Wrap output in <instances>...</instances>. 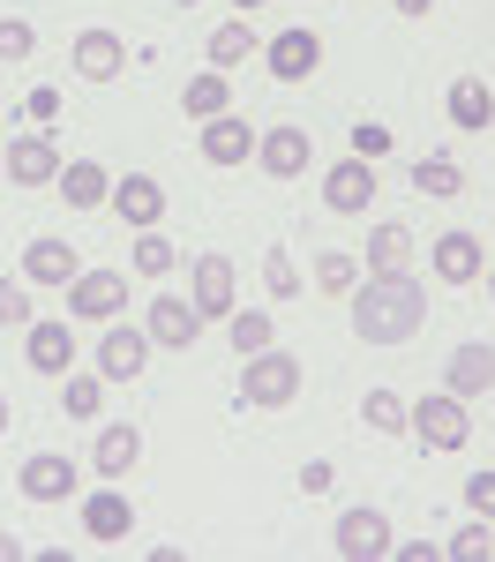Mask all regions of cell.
I'll use <instances>...</instances> for the list:
<instances>
[{
    "label": "cell",
    "instance_id": "1",
    "mask_svg": "<svg viewBox=\"0 0 495 562\" xmlns=\"http://www.w3.org/2000/svg\"><path fill=\"white\" fill-rule=\"evenodd\" d=\"M420 323H428V285H420L413 270L360 278L353 285V338L360 346H405Z\"/></svg>",
    "mask_w": 495,
    "mask_h": 562
},
{
    "label": "cell",
    "instance_id": "2",
    "mask_svg": "<svg viewBox=\"0 0 495 562\" xmlns=\"http://www.w3.org/2000/svg\"><path fill=\"white\" fill-rule=\"evenodd\" d=\"M301 397V360L285 346H263L240 360V405H263V413H278V405H293Z\"/></svg>",
    "mask_w": 495,
    "mask_h": 562
},
{
    "label": "cell",
    "instance_id": "3",
    "mask_svg": "<svg viewBox=\"0 0 495 562\" xmlns=\"http://www.w3.org/2000/svg\"><path fill=\"white\" fill-rule=\"evenodd\" d=\"M413 435H420V450H465V442H473V413H465V397H458V390L420 397V405H413Z\"/></svg>",
    "mask_w": 495,
    "mask_h": 562
},
{
    "label": "cell",
    "instance_id": "4",
    "mask_svg": "<svg viewBox=\"0 0 495 562\" xmlns=\"http://www.w3.org/2000/svg\"><path fill=\"white\" fill-rule=\"evenodd\" d=\"M143 368H150V330L105 323V338H98V375H105V383H135Z\"/></svg>",
    "mask_w": 495,
    "mask_h": 562
},
{
    "label": "cell",
    "instance_id": "5",
    "mask_svg": "<svg viewBox=\"0 0 495 562\" xmlns=\"http://www.w3.org/2000/svg\"><path fill=\"white\" fill-rule=\"evenodd\" d=\"M308 158H315V143L301 121H278L270 135H256V166H263L270 180H301L308 173Z\"/></svg>",
    "mask_w": 495,
    "mask_h": 562
},
{
    "label": "cell",
    "instance_id": "6",
    "mask_svg": "<svg viewBox=\"0 0 495 562\" xmlns=\"http://www.w3.org/2000/svg\"><path fill=\"white\" fill-rule=\"evenodd\" d=\"M375 188H383V180H375V158H338V166L323 173V203L338 217H360L375 203Z\"/></svg>",
    "mask_w": 495,
    "mask_h": 562
},
{
    "label": "cell",
    "instance_id": "7",
    "mask_svg": "<svg viewBox=\"0 0 495 562\" xmlns=\"http://www.w3.org/2000/svg\"><path fill=\"white\" fill-rule=\"evenodd\" d=\"M143 330H150V346L188 352L195 338H203V307H195V301H173V293H158V301H150V315H143Z\"/></svg>",
    "mask_w": 495,
    "mask_h": 562
},
{
    "label": "cell",
    "instance_id": "8",
    "mask_svg": "<svg viewBox=\"0 0 495 562\" xmlns=\"http://www.w3.org/2000/svg\"><path fill=\"white\" fill-rule=\"evenodd\" d=\"M188 301L203 307V323H225L233 315V256H195V270H188Z\"/></svg>",
    "mask_w": 495,
    "mask_h": 562
},
{
    "label": "cell",
    "instance_id": "9",
    "mask_svg": "<svg viewBox=\"0 0 495 562\" xmlns=\"http://www.w3.org/2000/svg\"><path fill=\"white\" fill-rule=\"evenodd\" d=\"M128 301V278L121 270H83L76 285H68V315H83V323H113Z\"/></svg>",
    "mask_w": 495,
    "mask_h": 562
},
{
    "label": "cell",
    "instance_id": "10",
    "mask_svg": "<svg viewBox=\"0 0 495 562\" xmlns=\"http://www.w3.org/2000/svg\"><path fill=\"white\" fill-rule=\"evenodd\" d=\"M23 360H31L38 375H53V383H60V375L76 368V330H68V323H53V315H38V323L23 330Z\"/></svg>",
    "mask_w": 495,
    "mask_h": 562
},
{
    "label": "cell",
    "instance_id": "11",
    "mask_svg": "<svg viewBox=\"0 0 495 562\" xmlns=\"http://www.w3.org/2000/svg\"><path fill=\"white\" fill-rule=\"evenodd\" d=\"M15 487H23L31 503H68V495H76V458H68V450H38V458H23Z\"/></svg>",
    "mask_w": 495,
    "mask_h": 562
},
{
    "label": "cell",
    "instance_id": "12",
    "mask_svg": "<svg viewBox=\"0 0 495 562\" xmlns=\"http://www.w3.org/2000/svg\"><path fill=\"white\" fill-rule=\"evenodd\" d=\"M8 180H15V188H53V180H60V143H53V135H15V143H8Z\"/></svg>",
    "mask_w": 495,
    "mask_h": 562
},
{
    "label": "cell",
    "instance_id": "13",
    "mask_svg": "<svg viewBox=\"0 0 495 562\" xmlns=\"http://www.w3.org/2000/svg\"><path fill=\"white\" fill-rule=\"evenodd\" d=\"M263 60L278 83H308L315 68H323V38L315 31H278V38H263Z\"/></svg>",
    "mask_w": 495,
    "mask_h": 562
},
{
    "label": "cell",
    "instance_id": "14",
    "mask_svg": "<svg viewBox=\"0 0 495 562\" xmlns=\"http://www.w3.org/2000/svg\"><path fill=\"white\" fill-rule=\"evenodd\" d=\"M330 548H338L346 562L391 555V518H383V510H346V518H338V532H330Z\"/></svg>",
    "mask_w": 495,
    "mask_h": 562
},
{
    "label": "cell",
    "instance_id": "15",
    "mask_svg": "<svg viewBox=\"0 0 495 562\" xmlns=\"http://www.w3.org/2000/svg\"><path fill=\"white\" fill-rule=\"evenodd\" d=\"M428 270H436L443 285H473V278L488 270V248H481L473 233H436V248H428Z\"/></svg>",
    "mask_w": 495,
    "mask_h": 562
},
{
    "label": "cell",
    "instance_id": "16",
    "mask_svg": "<svg viewBox=\"0 0 495 562\" xmlns=\"http://www.w3.org/2000/svg\"><path fill=\"white\" fill-rule=\"evenodd\" d=\"M90 465H98V480H128L135 465H143V428H135V420H105Z\"/></svg>",
    "mask_w": 495,
    "mask_h": 562
},
{
    "label": "cell",
    "instance_id": "17",
    "mask_svg": "<svg viewBox=\"0 0 495 562\" xmlns=\"http://www.w3.org/2000/svg\"><path fill=\"white\" fill-rule=\"evenodd\" d=\"M83 532L90 540H128L135 532V503H128V487H98V495H83Z\"/></svg>",
    "mask_w": 495,
    "mask_h": 562
},
{
    "label": "cell",
    "instance_id": "18",
    "mask_svg": "<svg viewBox=\"0 0 495 562\" xmlns=\"http://www.w3.org/2000/svg\"><path fill=\"white\" fill-rule=\"evenodd\" d=\"M68 60H76V76H83V83H113V76L128 68V45L113 38V31H83V38L68 45Z\"/></svg>",
    "mask_w": 495,
    "mask_h": 562
},
{
    "label": "cell",
    "instance_id": "19",
    "mask_svg": "<svg viewBox=\"0 0 495 562\" xmlns=\"http://www.w3.org/2000/svg\"><path fill=\"white\" fill-rule=\"evenodd\" d=\"M23 278H31V285H76V278H83L76 240H31V248H23Z\"/></svg>",
    "mask_w": 495,
    "mask_h": 562
},
{
    "label": "cell",
    "instance_id": "20",
    "mask_svg": "<svg viewBox=\"0 0 495 562\" xmlns=\"http://www.w3.org/2000/svg\"><path fill=\"white\" fill-rule=\"evenodd\" d=\"M113 211H121V225H135V233H150V225L166 217V188H158L150 173L113 180Z\"/></svg>",
    "mask_w": 495,
    "mask_h": 562
},
{
    "label": "cell",
    "instance_id": "21",
    "mask_svg": "<svg viewBox=\"0 0 495 562\" xmlns=\"http://www.w3.org/2000/svg\"><path fill=\"white\" fill-rule=\"evenodd\" d=\"M203 158H211V166H248V158H256V128H248L240 113L203 121Z\"/></svg>",
    "mask_w": 495,
    "mask_h": 562
},
{
    "label": "cell",
    "instance_id": "22",
    "mask_svg": "<svg viewBox=\"0 0 495 562\" xmlns=\"http://www.w3.org/2000/svg\"><path fill=\"white\" fill-rule=\"evenodd\" d=\"M53 188L68 195V211H98V203H113V173H105L98 158H68Z\"/></svg>",
    "mask_w": 495,
    "mask_h": 562
},
{
    "label": "cell",
    "instance_id": "23",
    "mask_svg": "<svg viewBox=\"0 0 495 562\" xmlns=\"http://www.w3.org/2000/svg\"><path fill=\"white\" fill-rule=\"evenodd\" d=\"M203 60H211L218 76H233L240 60H263V38L248 31V15H233V23H218V31L203 38Z\"/></svg>",
    "mask_w": 495,
    "mask_h": 562
},
{
    "label": "cell",
    "instance_id": "24",
    "mask_svg": "<svg viewBox=\"0 0 495 562\" xmlns=\"http://www.w3.org/2000/svg\"><path fill=\"white\" fill-rule=\"evenodd\" d=\"M443 113H450V128H488L495 121V90L481 83V76H458V83H450V98H443Z\"/></svg>",
    "mask_w": 495,
    "mask_h": 562
},
{
    "label": "cell",
    "instance_id": "25",
    "mask_svg": "<svg viewBox=\"0 0 495 562\" xmlns=\"http://www.w3.org/2000/svg\"><path fill=\"white\" fill-rule=\"evenodd\" d=\"M180 113H188V121H218V113H233V83H225L218 68L188 76V90H180Z\"/></svg>",
    "mask_w": 495,
    "mask_h": 562
},
{
    "label": "cell",
    "instance_id": "26",
    "mask_svg": "<svg viewBox=\"0 0 495 562\" xmlns=\"http://www.w3.org/2000/svg\"><path fill=\"white\" fill-rule=\"evenodd\" d=\"M450 390H458V397L495 390V346H458L450 352Z\"/></svg>",
    "mask_w": 495,
    "mask_h": 562
},
{
    "label": "cell",
    "instance_id": "27",
    "mask_svg": "<svg viewBox=\"0 0 495 562\" xmlns=\"http://www.w3.org/2000/svg\"><path fill=\"white\" fill-rule=\"evenodd\" d=\"M391 270H413V233L405 225H375L368 233V278H391Z\"/></svg>",
    "mask_w": 495,
    "mask_h": 562
},
{
    "label": "cell",
    "instance_id": "28",
    "mask_svg": "<svg viewBox=\"0 0 495 562\" xmlns=\"http://www.w3.org/2000/svg\"><path fill=\"white\" fill-rule=\"evenodd\" d=\"M360 420H368V435H405L413 428V405H405L398 390H368L360 397Z\"/></svg>",
    "mask_w": 495,
    "mask_h": 562
},
{
    "label": "cell",
    "instance_id": "29",
    "mask_svg": "<svg viewBox=\"0 0 495 562\" xmlns=\"http://www.w3.org/2000/svg\"><path fill=\"white\" fill-rule=\"evenodd\" d=\"M60 405H68V420H98V405H105V375H60Z\"/></svg>",
    "mask_w": 495,
    "mask_h": 562
},
{
    "label": "cell",
    "instance_id": "30",
    "mask_svg": "<svg viewBox=\"0 0 495 562\" xmlns=\"http://www.w3.org/2000/svg\"><path fill=\"white\" fill-rule=\"evenodd\" d=\"M225 338H233L240 360H248V352H263L270 346V315H263V307H233V315H225Z\"/></svg>",
    "mask_w": 495,
    "mask_h": 562
},
{
    "label": "cell",
    "instance_id": "31",
    "mask_svg": "<svg viewBox=\"0 0 495 562\" xmlns=\"http://www.w3.org/2000/svg\"><path fill=\"white\" fill-rule=\"evenodd\" d=\"M413 188L436 195V203H450V195L465 188V173H458V158H420V166H413Z\"/></svg>",
    "mask_w": 495,
    "mask_h": 562
},
{
    "label": "cell",
    "instance_id": "32",
    "mask_svg": "<svg viewBox=\"0 0 495 562\" xmlns=\"http://www.w3.org/2000/svg\"><path fill=\"white\" fill-rule=\"evenodd\" d=\"M173 262H180V248H173V240H166V233H158V225H150V233L135 240V270H143V278H166Z\"/></svg>",
    "mask_w": 495,
    "mask_h": 562
},
{
    "label": "cell",
    "instance_id": "33",
    "mask_svg": "<svg viewBox=\"0 0 495 562\" xmlns=\"http://www.w3.org/2000/svg\"><path fill=\"white\" fill-rule=\"evenodd\" d=\"M315 285H323V293H353V285H360V262L346 256V248L315 256Z\"/></svg>",
    "mask_w": 495,
    "mask_h": 562
},
{
    "label": "cell",
    "instance_id": "34",
    "mask_svg": "<svg viewBox=\"0 0 495 562\" xmlns=\"http://www.w3.org/2000/svg\"><path fill=\"white\" fill-rule=\"evenodd\" d=\"M263 285H270V301H293V293H301V270H293L285 248H270V256H263Z\"/></svg>",
    "mask_w": 495,
    "mask_h": 562
},
{
    "label": "cell",
    "instance_id": "35",
    "mask_svg": "<svg viewBox=\"0 0 495 562\" xmlns=\"http://www.w3.org/2000/svg\"><path fill=\"white\" fill-rule=\"evenodd\" d=\"M443 555H458V562H481V555H495V532H488V518H473L458 540H450Z\"/></svg>",
    "mask_w": 495,
    "mask_h": 562
},
{
    "label": "cell",
    "instance_id": "36",
    "mask_svg": "<svg viewBox=\"0 0 495 562\" xmlns=\"http://www.w3.org/2000/svg\"><path fill=\"white\" fill-rule=\"evenodd\" d=\"M31 323H38L31 293H23V285H0V330H31Z\"/></svg>",
    "mask_w": 495,
    "mask_h": 562
},
{
    "label": "cell",
    "instance_id": "37",
    "mask_svg": "<svg viewBox=\"0 0 495 562\" xmlns=\"http://www.w3.org/2000/svg\"><path fill=\"white\" fill-rule=\"evenodd\" d=\"M31 45H38V31L23 15H0V60H31Z\"/></svg>",
    "mask_w": 495,
    "mask_h": 562
},
{
    "label": "cell",
    "instance_id": "38",
    "mask_svg": "<svg viewBox=\"0 0 495 562\" xmlns=\"http://www.w3.org/2000/svg\"><path fill=\"white\" fill-rule=\"evenodd\" d=\"M465 510L495 525V473H473V480H465Z\"/></svg>",
    "mask_w": 495,
    "mask_h": 562
},
{
    "label": "cell",
    "instance_id": "39",
    "mask_svg": "<svg viewBox=\"0 0 495 562\" xmlns=\"http://www.w3.org/2000/svg\"><path fill=\"white\" fill-rule=\"evenodd\" d=\"M383 150H391V128H383V121H360L353 128V158H383Z\"/></svg>",
    "mask_w": 495,
    "mask_h": 562
},
{
    "label": "cell",
    "instance_id": "40",
    "mask_svg": "<svg viewBox=\"0 0 495 562\" xmlns=\"http://www.w3.org/2000/svg\"><path fill=\"white\" fill-rule=\"evenodd\" d=\"M330 487H338L330 458H308V465H301V495H330Z\"/></svg>",
    "mask_w": 495,
    "mask_h": 562
},
{
    "label": "cell",
    "instance_id": "41",
    "mask_svg": "<svg viewBox=\"0 0 495 562\" xmlns=\"http://www.w3.org/2000/svg\"><path fill=\"white\" fill-rule=\"evenodd\" d=\"M391 8H398V15H428L436 0H391Z\"/></svg>",
    "mask_w": 495,
    "mask_h": 562
},
{
    "label": "cell",
    "instance_id": "42",
    "mask_svg": "<svg viewBox=\"0 0 495 562\" xmlns=\"http://www.w3.org/2000/svg\"><path fill=\"white\" fill-rule=\"evenodd\" d=\"M23 555V540H8V532H0V562H15Z\"/></svg>",
    "mask_w": 495,
    "mask_h": 562
},
{
    "label": "cell",
    "instance_id": "43",
    "mask_svg": "<svg viewBox=\"0 0 495 562\" xmlns=\"http://www.w3.org/2000/svg\"><path fill=\"white\" fill-rule=\"evenodd\" d=\"M233 8H240V15H248V8H263V0H233Z\"/></svg>",
    "mask_w": 495,
    "mask_h": 562
},
{
    "label": "cell",
    "instance_id": "44",
    "mask_svg": "<svg viewBox=\"0 0 495 562\" xmlns=\"http://www.w3.org/2000/svg\"><path fill=\"white\" fill-rule=\"evenodd\" d=\"M0 180H8V143H0Z\"/></svg>",
    "mask_w": 495,
    "mask_h": 562
},
{
    "label": "cell",
    "instance_id": "45",
    "mask_svg": "<svg viewBox=\"0 0 495 562\" xmlns=\"http://www.w3.org/2000/svg\"><path fill=\"white\" fill-rule=\"evenodd\" d=\"M0 435H8V397H0Z\"/></svg>",
    "mask_w": 495,
    "mask_h": 562
},
{
    "label": "cell",
    "instance_id": "46",
    "mask_svg": "<svg viewBox=\"0 0 495 562\" xmlns=\"http://www.w3.org/2000/svg\"><path fill=\"white\" fill-rule=\"evenodd\" d=\"M488 301H495V270H488Z\"/></svg>",
    "mask_w": 495,
    "mask_h": 562
}]
</instances>
